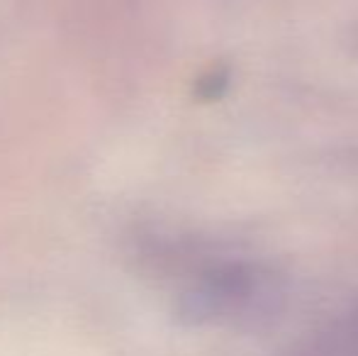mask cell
<instances>
[{
    "label": "cell",
    "mask_w": 358,
    "mask_h": 356,
    "mask_svg": "<svg viewBox=\"0 0 358 356\" xmlns=\"http://www.w3.org/2000/svg\"><path fill=\"white\" fill-rule=\"evenodd\" d=\"M278 295V276L268 266L227 254L195 266L183 310L210 322H249L271 313Z\"/></svg>",
    "instance_id": "1"
},
{
    "label": "cell",
    "mask_w": 358,
    "mask_h": 356,
    "mask_svg": "<svg viewBox=\"0 0 358 356\" xmlns=\"http://www.w3.org/2000/svg\"><path fill=\"white\" fill-rule=\"evenodd\" d=\"M317 356H358V303L322 337Z\"/></svg>",
    "instance_id": "2"
}]
</instances>
